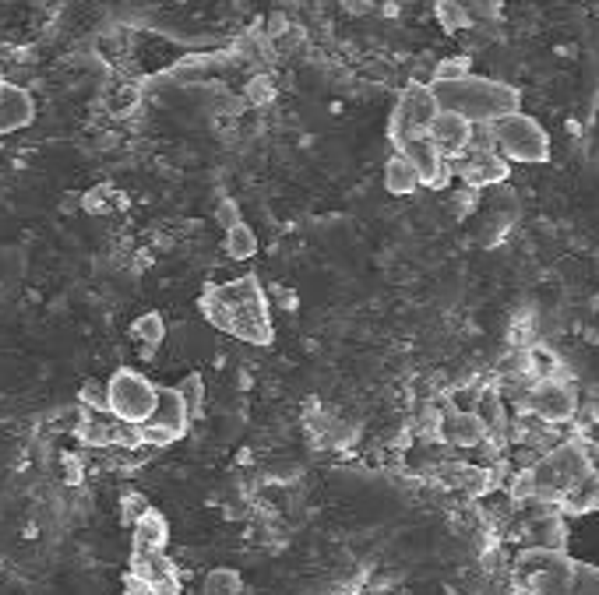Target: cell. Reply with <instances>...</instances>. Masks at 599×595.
Wrapping results in <instances>:
<instances>
[{
	"instance_id": "obj_24",
	"label": "cell",
	"mask_w": 599,
	"mask_h": 595,
	"mask_svg": "<svg viewBox=\"0 0 599 595\" xmlns=\"http://www.w3.org/2000/svg\"><path fill=\"white\" fill-rule=\"evenodd\" d=\"M215 219H219V225H223V233L229 229V225L244 223V219H240V204H236V201H223L219 212H215Z\"/></svg>"
},
{
	"instance_id": "obj_21",
	"label": "cell",
	"mask_w": 599,
	"mask_h": 595,
	"mask_svg": "<svg viewBox=\"0 0 599 595\" xmlns=\"http://www.w3.org/2000/svg\"><path fill=\"white\" fill-rule=\"evenodd\" d=\"M462 7L469 11V18L476 22H490L500 15V0H462Z\"/></svg>"
},
{
	"instance_id": "obj_14",
	"label": "cell",
	"mask_w": 599,
	"mask_h": 595,
	"mask_svg": "<svg viewBox=\"0 0 599 595\" xmlns=\"http://www.w3.org/2000/svg\"><path fill=\"white\" fill-rule=\"evenodd\" d=\"M166 539H170V525H166V518L159 511L149 507L142 518L134 521V546L138 549H163Z\"/></svg>"
},
{
	"instance_id": "obj_18",
	"label": "cell",
	"mask_w": 599,
	"mask_h": 595,
	"mask_svg": "<svg viewBox=\"0 0 599 595\" xmlns=\"http://www.w3.org/2000/svg\"><path fill=\"white\" fill-rule=\"evenodd\" d=\"M176 395L184 398L187 416H191V420H198L201 405H205V381H201V373H187V377L176 384Z\"/></svg>"
},
{
	"instance_id": "obj_2",
	"label": "cell",
	"mask_w": 599,
	"mask_h": 595,
	"mask_svg": "<svg viewBox=\"0 0 599 595\" xmlns=\"http://www.w3.org/2000/svg\"><path fill=\"white\" fill-rule=\"evenodd\" d=\"M515 581L525 595H599L596 564L550 546H529L515 557Z\"/></svg>"
},
{
	"instance_id": "obj_16",
	"label": "cell",
	"mask_w": 599,
	"mask_h": 595,
	"mask_svg": "<svg viewBox=\"0 0 599 595\" xmlns=\"http://www.w3.org/2000/svg\"><path fill=\"white\" fill-rule=\"evenodd\" d=\"M226 254L233 257V261H247L257 254V233L250 229L247 223H236L226 229V240H223Z\"/></svg>"
},
{
	"instance_id": "obj_19",
	"label": "cell",
	"mask_w": 599,
	"mask_h": 595,
	"mask_svg": "<svg viewBox=\"0 0 599 595\" xmlns=\"http://www.w3.org/2000/svg\"><path fill=\"white\" fill-rule=\"evenodd\" d=\"M134 335L145 342V346H159L166 339V324H163V314H145L134 321Z\"/></svg>"
},
{
	"instance_id": "obj_7",
	"label": "cell",
	"mask_w": 599,
	"mask_h": 595,
	"mask_svg": "<svg viewBox=\"0 0 599 595\" xmlns=\"http://www.w3.org/2000/svg\"><path fill=\"white\" fill-rule=\"evenodd\" d=\"M448 162H451V176H455L462 187H473V191L504 183V180L511 176V162H508L504 155H498L487 141L476 145V138L469 149L462 151V155H455V159H448Z\"/></svg>"
},
{
	"instance_id": "obj_3",
	"label": "cell",
	"mask_w": 599,
	"mask_h": 595,
	"mask_svg": "<svg viewBox=\"0 0 599 595\" xmlns=\"http://www.w3.org/2000/svg\"><path fill=\"white\" fill-rule=\"evenodd\" d=\"M434 89V99L441 110H451L458 117H466L473 127H483L498 120L511 110H522V92L508 81L483 75H466L455 81H426Z\"/></svg>"
},
{
	"instance_id": "obj_13",
	"label": "cell",
	"mask_w": 599,
	"mask_h": 595,
	"mask_svg": "<svg viewBox=\"0 0 599 595\" xmlns=\"http://www.w3.org/2000/svg\"><path fill=\"white\" fill-rule=\"evenodd\" d=\"M384 187H388V194H395V198H409V194H416L420 191V176L413 170V162L395 151L388 162H384Z\"/></svg>"
},
{
	"instance_id": "obj_17",
	"label": "cell",
	"mask_w": 599,
	"mask_h": 595,
	"mask_svg": "<svg viewBox=\"0 0 599 595\" xmlns=\"http://www.w3.org/2000/svg\"><path fill=\"white\" fill-rule=\"evenodd\" d=\"M434 15H437V22L445 32H462V28L473 26V18H469V11L462 7V0H437V7H434Z\"/></svg>"
},
{
	"instance_id": "obj_22",
	"label": "cell",
	"mask_w": 599,
	"mask_h": 595,
	"mask_svg": "<svg viewBox=\"0 0 599 595\" xmlns=\"http://www.w3.org/2000/svg\"><path fill=\"white\" fill-rule=\"evenodd\" d=\"M78 398H81V405H89L92 412H106V384H100V381L81 384Z\"/></svg>"
},
{
	"instance_id": "obj_27",
	"label": "cell",
	"mask_w": 599,
	"mask_h": 595,
	"mask_svg": "<svg viewBox=\"0 0 599 595\" xmlns=\"http://www.w3.org/2000/svg\"><path fill=\"white\" fill-rule=\"evenodd\" d=\"M145 595H180V581H176V574L152 581L149 589H145Z\"/></svg>"
},
{
	"instance_id": "obj_6",
	"label": "cell",
	"mask_w": 599,
	"mask_h": 595,
	"mask_svg": "<svg viewBox=\"0 0 599 595\" xmlns=\"http://www.w3.org/2000/svg\"><path fill=\"white\" fill-rule=\"evenodd\" d=\"M437 99H434V89L424 85V81H409L402 89L399 102L392 110V120H388V138L392 145L402 149L405 141H416V138H426L430 130V120L437 117Z\"/></svg>"
},
{
	"instance_id": "obj_25",
	"label": "cell",
	"mask_w": 599,
	"mask_h": 595,
	"mask_svg": "<svg viewBox=\"0 0 599 595\" xmlns=\"http://www.w3.org/2000/svg\"><path fill=\"white\" fill-rule=\"evenodd\" d=\"M145 511H149L145 496H138V494H127V496H124V521H131V525H134V521L142 518Z\"/></svg>"
},
{
	"instance_id": "obj_12",
	"label": "cell",
	"mask_w": 599,
	"mask_h": 595,
	"mask_svg": "<svg viewBox=\"0 0 599 595\" xmlns=\"http://www.w3.org/2000/svg\"><path fill=\"white\" fill-rule=\"evenodd\" d=\"M487 423L479 412H448L445 420V441L455 447H476L487 441Z\"/></svg>"
},
{
	"instance_id": "obj_23",
	"label": "cell",
	"mask_w": 599,
	"mask_h": 595,
	"mask_svg": "<svg viewBox=\"0 0 599 595\" xmlns=\"http://www.w3.org/2000/svg\"><path fill=\"white\" fill-rule=\"evenodd\" d=\"M106 198H110V187H100V191H89V194H85V212H92V215H102V212H110V204H106Z\"/></svg>"
},
{
	"instance_id": "obj_5",
	"label": "cell",
	"mask_w": 599,
	"mask_h": 595,
	"mask_svg": "<svg viewBox=\"0 0 599 595\" xmlns=\"http://www.w3.org/2000/svg\"><path fill=\"white\" fill-rule=\"evenodd\" d=\"M159 402V384L145 373L121 367L106 381V412L121 423H145L155 412Z\"/></svg>"
},
{
	"instance_id": "obj_10",
	"label": "cell",
	"mask_w": 599,
	"mask_h": 595,
	"mask_svg": "<svg viewBox=\"0 0 599 595\" xmlns=\"http://www.w3.org/2000/svg\"><path fill=\"white\" fill-rule=\"evenodd\" d=\"M426 138H430L437 149L445 151L448 159H455V155H462V151L473 145L476 127L469 124L466 117L451 113V110H437V117L430 120V130H426Z\"/></svg>"
},
{
	"instance_id": "obj_8",
	"label": "cell",
	"mask_w": 599,
	"mask_h": 595,
	"mask_svg": "<svg viewBox=\"0 0 599 595\" xmlns=\"http://www.w3.org/2000/svg\"><path fill=\"white\" fill-rule=\"evenodd\" d=\"M402 151L409 162H413V170H416V176H420V187H430V191H445V187H451V162L448 155L437 149L430 138H416V141H405Z\"/></svg>"
},
{
	"instance_id": "obj_26",
	"label": "cell",
	"mask_w": 599,
	"mask_h": 595,
	"mask_svg": "<svg viewBox=\"0 0 599 595\" xmlns=\"http://www.w3.org/2000/svg\"><path fill=\"white\" fill-rule=\"evenodd\" d=\"M247 99L250 102H268L272 99V85H268V78H254V81H250Z\"/></svg>"
},
{
	"instance_id": "obj_28",
	"label": "cell",
	"mask_w": 599,
	"mask_h": 595,
	"mask_svg": "<svg viewBox=\"0 0 599 595\" xmlns=\"http://www.w3.org/2000/svg\"><path fill=\"white\" fill-rule=\"evenodd\" d=\"M596 511H599V500H596Z\"/></svg>"
},
{
	"instance_id": "obj_15",
	"label": "cell",
	"mask_w": 599,
	"mask_h": 595,
	"mask_svg": "<svg viewBox=\"0 0 599 595\" xmlns=\"http://www.w3.org/2000/svg\"><path fill=\"white\" fill-rule=\"evenodd\" d=\"M564 539H568V528H564V518L557 511H543L540 518L532 521V546L564 549Z\"/></svg>"
},
{
	"instance_id": "obj_9",
	"label": "cell",
	"mask_w": 599,
	"mask_h": 595,
	"mask_svg": "<svg viewBox=\"0 0 599 595\" xmlns=\"http://www.w3.org/2000/svg\"><path fill=\"white\" fill-rule=\"evenodd\" d=\"M529 412H536L543 423H568L578 412V402H574V391L568 384H561V381H540L536 388H532V395H529V405H525Z\"/></svg>"
},
{
	"instance_id": "obj_1",
	"label": "cell",
	"mask_w": 599,
	"mask_h": 595,
	"mask_svg": "<svg viewBox=\"0 0 599 595\" xmlns=\"http://www.w3.org/2000/svg\"><path fill=\"white\" fill-rule=\"evenodd\" d=\"M201 318L247 346H272L275 328L268 318V299L257 275H240L223 286H205L198 297Z\"/></svg>"
},
{
	"instance_id": "obj_4",
	"label": "cell",
	"mask_w": 599,
	"mask_h": 595,
	"mask_svg": "<svg viewBox=\"0 0 599 595\" xmlns=\"http://www.w3.org/2000/svg\"><path fill=\"white\" fill-rule=\"evenodd\" d=\"M483 130V141L490 149L504 155L508 162H519V166H543L553 155V145H550L547 127L540 124L536 117H529L525 110H511L498 120L479 127Z\"/></svg>"
},
{
	"instance_id": "obj_11",
	"label": "cell",
	"mask_w": 599,
	"mask_h": 595,
	"mask_svg": "<svg viewBox=\"0 0 599 595\" xmlns=\"http://www.w3.org/2000/svg\"><path fill=\"white\" fill-rule=\"evenodd\" d=\"M36 117V102L26 89L11 85L0 78V134H11V130H22L32 124Z\"/></svg>"
},
{
	"instance_id": "obj_20",
	"label": "cell",
	"mask_w": 599,
	"mask_h": 595,
	"mask_svg": "<svg viewBox=\"0 0 599 595\" xmlns=\"http://www.w3.org/2000/svg\"><path fill=\"white\" fill-rule=\"evenodd\" d=\"M466 75H473L469 57H445V60L434 68V78H430V81H455V78H466Z\"/></svg>"
}]
</instances>
